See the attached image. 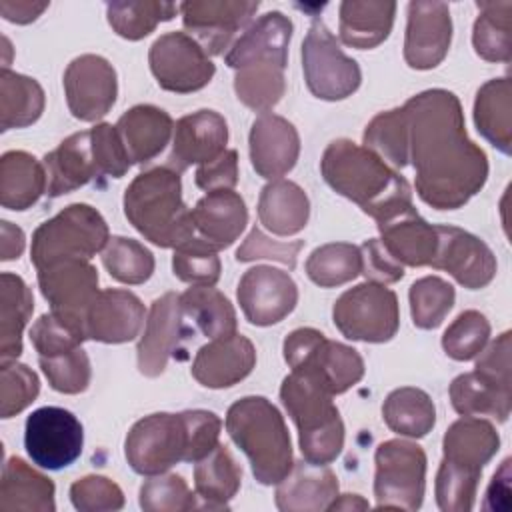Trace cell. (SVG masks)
<instances>
[{"label": "cell", "instance_id": "1", "mask_svg": "<svg viewBox=\"0 0 512 512\" xmlns=\"http://www.w3.org/2000/svg\"><path fill=\"white\" fill-rule=\"evenodd\" d=\"M402 108L418 196L436 210L464 206L486 184L488 158L466 134L460 100L432 88L408 98Z\"/></svg>", "mask_w": 512, "mask_h": 512}, {"label": "cell", "instance_id": "2", "mask_svg": "<svg viewBox=\"0 0 512 512\" xmlns=\"http://www.w3.org/2000/svg\"><path fill=\"white\" fill-rule=\"evenodd\" d=\"M320 170L326 184L378 222L412 208V188L372 150L348 138L330 142Z\"/></svg>", "mask_w": 512, "mask_h": 512}, {"label": "cell", "instance_id": "3", "mask_svg": "<svg viewBox=\"0 0 512 512\" xmlns=\"http://www.w3.org/2000/svg\"><path fill=\"white\" fill-rule=\"evenodd\" d=\"M128 222L152 244L176 248L194 234L192 210L182 200L180 172L156 166L140 172L124 192Z\"/></svg>", "mask_w": 512, "mask_h": 512}, {"label": "cell", "instance_id": "4", "mask_svg": "<svg viewBox=\"0 0 512 512\" xmlns=\"http://www.w3.org/2000/svg\"><path fill=\"white\" fill-rule=\"evenodd\" d=\"M226 430L248 456L254 478L272 486L294 466L290 432L280 410L264 396L236 400L226 412Z\"/></svg>", "mask_w": 512, "mask_h": 512}, {"label": "cell", "instance_id": "5", "mask_svg": "<svg viewBox=\"0 0 512 512\" xmlns=\"http://www.w3.org/2000/svg\"><path fill=\"white\" fill-rule=\"evenodd\" d=\"M280 400L298 428L304 460L330 464L344 448V422L332 394L314 380L290 372L280 386Z\"/></svg>", "mask_w": 512, "mask_h": 512}, {"label": "cell", "instance_id": "6", "mask_svg": "<svg viewBox=\"0 0 512 512\" xmlns=\"http://www.w3.org/2000/svg\"><path fill=\"white\" fill-rule=\"evenodd\" d=\"M110 240L102 214L88 204H70L32 234L30 260L36 270L66 258L90 260Z\"/></svg>", "mask_w": 512, "mask_h": 512}, {"label": "cell", "instance_id": "7", "mask_svg": "<svg viewBox=\"0 0 512 512\" xmlns=\"http://www.w3.org/2000/svg\"><path fill=\"white\" fill-rule=\"evenodd\" d=\"M284 360L292 372L302 374L332 396L346 392L364 376V360L358 350L328 340L316 328H296L284 340Z\"/></svg>", "mask_w": 512, "mask_h": 512}, {"label": "cell", "instance_id": "8", "mask_svg": "<svg viewBox=\"0 0 512 512\" xmlns=\"http://www.w3.org/2000/svg\"><path fill=\"white\" fill-rule=\"evenodd\" d=\"M332 320L348 340L388 342L400 324L398 298L384 284L366 280L334 302Z\"/></svg>", "mask_w": 512, "mask_h": 512}, {"label": "cell", "instance_id": "9", "mask_svg": "<svg viewBox=\"0 0 512 512\" xmlns=\"http://www.w3.org/2000/svg\"><path fill=\"white\" fill-rule=\"evenodd\" d=\"M374 496L378 508L418 510L426 488V454L408 440H386L374 454Z\"/></svg>", "mask_w": 512, "mask_h": 512}, {"label": "cell", "instance_id": "10", "mask_svg": "<svg viewBox=\"0 0 512 512\" xmlns=\"http://www.w3.org/2000/svg\"><path fill=\"white\" fill-rule=\"evenodd\" d=\"M302 70L308 90L320 100H344L362 82L360 66L342 52L320 18L312 20L302 42Z\"/></svg>", "mask_w": 512, "mask_h": 512}, {"label": "cell", "instance_id": "11", "mask_svg": "<svg viewBox=\"0 0 512 512\" xmlns=\"http://www.w3.org/2000/svg\"><path fill=\"white\" fill-rule=\"evenodd\" d=\"M130 468L142 476L164 474L188 460V426L184 414L156 412L138 420L124 442Z\"/></svg>", "mask_w": 512, "mask_h": 512}, {"label": "cell", "instance_id": "12", "mask_svg": "<svg viewBox=\"0 0 512 512\" xmlns=\"http://www.w3.org/2000/svg\"><path fill=\"white\" fill-rule=\"evenodd\" d=\"M84 430L80 420L64 408L44 406L26 418L24 448L30 460L46 470H60L80 458Z\"/></svg>", "mask_w": 512, "mask_h": 512}, {"label": "cell", "instance_id": "13", "mask_svg": "<svg viewBox=\"0 0 512 512\" xmlns=\"http://www.w3.org/2000/svg\"><path fill=\"white\" fill-rule=\"evenodd\" d=\"M148 62L160 88L178 94L204 88L216 72L204 48L186 32H166L156 38Z\"/></svg>", "mask_w": 512, "mask_h": 512}, {"label": "cell", "instance_id": "14", "mask_svg": "<svg viewBox=\"0 0 512 512\" xmlns=\"http://www.w3.org/2000/svg\"><path fill=\"white\" fill-rule=\"evenodd\" d=\"M184 316L180 294L176 292H166L152 302L144 334L136 348L138 370L144 376H160L170 356L182 352V344L194 336V330L184 322Z\"/></svg>", "mask_w": 512, "mask_h": 512}, {"label": "cell", "instance_id": "15", "mask_svg": "<svg viewBox=\"0 0 512 512\" xmlns=\"http://www.w3.org/2000/svg\"><path fill=\"white\" fill-rule=\"evenodd\" d=\"M66 102L74 118L96 122L110 112L118 94L114 66L96 54L74 58L64 72Z\"/></svg>", "mask_w": 512, "mask_h": 512}, {"label": "cell", "instance_id": "16", "mask_svg": "<svg viewBox=\"0 0 512 512\" xmlns=\"http://www.w3.org/2000/svg\"><path fill=\"white\" fill-rule=\"evenodd\" d=\"M438 246L430 262L436 270H446L458 284L468 290L484 288L496 276V258L488 244L478 236L456 228L436 226Z\"/></svg>", "mask_w": 512, "mask_h": 512}, {"label": "cell", "instance_id": "17", "mask_svg": "<svg viewBox=\"0 0 512 512\" xmlns=\"http://www.w3.org/2000/svg\"><path fill=\"white\" fill-rule=\"evenodd\" d=\"M258 6L252 0H188L178 8L190 36L206 54L216 56L250 22Z\"/></svg>", "mask_w": 512, "mask_h": 512}, {"label": "cell", "instance_id": "18", "mask_svg": "<svg viewBox=\"0 0 512 512\" xmlns=\"http://www.w3.org/2000/svg\"><path fill=\"white\" fill-rule=\"evenodd\" d=\"M38 286L52 312L86 322V312L98 296V272L84 258H66L38 270ZM86 328V324H84Z\"/></svg>", "mask_w": 512, "mask_h": 512}, {"label": "cell", "instance_id": "19", "mask_svg": "<svg viewBox=\"0 0 512 512\" xmlns=\"http://www.w3.org/2000/svg\"><path fill=\"white\" fill-rule=\"evenodd\" d=\"M236 296L250 324L272 326L294 310L298 288L288 272L272 266H254L240 278Z\"/></svg>", "mask_w": 512, "mask_h": 512}, {"label": "cell", "instance_id": "20", "mask_svg": "<svg viewBox=\"0 0 512 512\" xmlns=\"http://www.w3.org/2000/svg\"><path fill=\"white\" fill-rule=\"evenodd\" d=\"M452 18L444 2H410L404 36V60L410 68H436L448 54Z\"/></svg>", "mask_w": 512, "mask_h": 512}, {"label": "cell", "instance_id": "21", "mask_svg": "<svg viewBox=\"0 0 512 512\" xmlns=\"http://www.w3.org/2000/svg\"><path fill=\"white\" fill-rule=\"evenodd\" d=\"M248 146L256 174L278 180L294 168L300 154V136L292 122L278 114L264 112L252 122Z\"/></svg>", "mask_w": 512, "mask_h": 512}, {"label": "cell", "instance_id": "22", "mask_svg": "<svg viewBox=\"0 0 512 512\" xmlns=\"http://www.w3.org/2000/svg\"><path fill=\"white\" fill-rule=\"evenodd\" d=\"M228 142V124L224 116L214 110H198L182 116L174 124L172 152L168 166L176 172L192 164H206L216 160Z\"/></svg>", "mask_w": 512, "mask_h": 512}, {"label": "cell", "instance_id": "23", "mask_svg": "<svg viewBox=\"0 0 512 512\" xmlns=\"http://www.w3.org/2000/svg\"><path fill=\"white\" fill-rule=\"evenodd\" d=\"M86 338L106 344L130 342L144 324V304L130 290H100L86 312Z\"/></svg>", "mask_w": 512, "mask_h": 512}, {"label": "cell", "instance_id": "24", "mask_svg": "<svg viewBox=\"0 0 512 512\" xmlns=\"http://www.w3.org/2000/svg\"><path fill=\"white\" fill-rule=\"evenodd\" d=\"M256 364V348L242 334L214 338L192 362V376L206 388H228L244 380Z\"/></svg>", "mask_w": 512, "mask_h": 512}, {"label": "cell", "instance_id": "25", "mask_svg": "<svg viewBox=\"0 0 512 512\" xmlns=\"http://www.w3.org/2000/svg\"><path fill=\"white\" fill-rule=\"evenodd\" d=\"M44 168L48 176L46 194L50 198L68 194L104 176L92 144L90 130L76 132L62 140L58 148L44 156Z\"/></svg>", "mask_w": 512, "mask_h": 512}, {"label": "cell", "instance_id": "26", "mask_svg": "<svg viewBox=\"0 0 512 512\" xmlns=\"http://www.w3.org/2000/svg\"><path fill=\"white\" fill-rule=\"evenodd\" d=\"M292 28V20L282 12H266L234 40L224 62L234 70L252 62H274L286 68Z\"/></svg>", "mask_w": 512, "mask_h": 512}, {"label": "cell", "instance_id": "27", "mask_svg": "<svg viewBox=\"0 0 512 512\" xmlns=\"http://www.w3.org/2000/svg\"><path fill=\"white\" fill-rule=\"evenodd\" d=\"M338 496V478L326 464L308 460L294 462L292 470L278 482L276 508L282 512L328 510Z\"/></svg>", "mask_w": 512, "mask_h": 512}, {"label": "cell", "instance_id": "28", "mask_svg": "<svg viewBox=\"0 0 512 512\" xmlns=\"http://www.w3.org/2000/svg\"><path fill=\"white\" fill-rule=\"evenodd\" d=\"M378 230V240L398 264L430 266L438 246L436 226L428 224L414 206L384 222H378Z\"/></svg>", "mask_w": 512, "mask_h": 512}, {"label": "cell", "instance_id": "29", "mask_svg": "<svg viewBox=\"0 0 512 512\" xmlns=\"http://www.w3.org/2000/svg\"><path fill=\"white\" fill-rule=\"evenodd\" d=\"M116 130L130 162L146 164L164 150L174 122L166 110L152 104H138L118 118Z\"/></svg>", "mask_w": 512, "mask_h": 512}, {"label": "cell", "instance_id": "30", "mask_svg": "<svg viewBox=\"0 0 512 512\" xmlns=\"http://www.w3.org/2000/svg\"><path fill=\"white\" fill-rule=\"evenodd\" d=\"M194 230L212 246L228 248L242 234L248 210L242 196L234 190H214L200 198L192 210Z\"/></svg>", "mask_w": 512, "mask_h": 512}, {"label": "cell", "instance_id": "31", "mask_svg": "<svg viewBox=\"0 0 512 512\" xmlns=\"http://www.w3.org/2000/svg\"><path fill=\"white\" fill-rule=\"evenodd\" d=\"M452 408L462 416H492L506 422L512 404V384L484 372H466L450 384Z\"/></svg>", "mask_w": 512, "mask_h": 512}, {"label": "cell", "instance_id": "32", "mask_svg": "<svg viewBox=\"0 0 512 512\" xmlns=\"http://www.w3.org/2000/svg\"><path fill=\"white\" fill-rule=\"evenodd\" d=\"M54 482L12 456L2 468L0 512H54Z\"/></svg>", "mask_w": 512, "mask_h": 512}, {"label": "cell", "instance_id": "33", "mask_svg": "<svg viewBox=\"0 0 512 512\" xmlns=\"http://www.w3.org/2000/svg\"><path fill=\"white\" fill-rule=\"evenodd\" d=\"M310 216L306 192L292 180L268 182L258 198V220L276 236H292L304 230Z\"/></svg>", "mask_w": 512, "mask_h": 512}, {"label": "cell", "instance_id": "34", "mask_svg": "<svg viewBox=\"0 0 512 512\" xmlns=\"http://www.w3.org/2000/svg\"><path fill=\"white\" fill-rule=\"evenodd\" d=\"M498 446L500 436L496 428L476 416H462L450 424L442 438L444 460L474 472H482L484 464L498 452Z\"/></svg>", "mask_w": 512, "mask_h": 512}, {"label": "cell", "instance_id": "35", "mask_svg": "<svg viewBox=\"0 0 512 512\" xmlns=\"http://www.w3.org/2000/svg\"><path fill=\"white\" fill-rule=\"evenodd\" d=\"M44 164L24 150L4 152L0 158V204L8 210H26L46 194Z\"/></svg>", "mask_w": 512, "mask_h": 512}, {"label": "cell", "instance_id": "36", "mask_svg": "<svg viewBox=\"0 0 512 512\" xmlns=\"http://www.w3.org/2000/svg\"><path fill=\"white\" fill-rule=\"evenodd\" d=\"M396 2L346 0L340 4V40L366 50L384 42L392 30Z\"/></svg>", "mask_w": 512, "mask_h": 512}, {"label": "cell", "instance_id": "37", "mask_svg": "<svg viewBox=\"0 0 512 512\" xmlns=\"http://www.w3.org/2000/svg\"><path fill=\"white\" fill-rule=\"evenodd\" d=\"M512 82L508 76L482 84L474 100L476 130L502 154L512 146Z\"/></svg>", "mask_w": 512, "mask_h": 512}, {"label": "cell", "instance_id": "38", "mask_svg": "<svg viewBox=\"0 0 512 512\" xmlns=\"http://www.w3.org/2000/svg\"><path fill=\"white\" fill-rule=\"evenodd\" d=\"M194 486L196 496L204 500L202 508L226 510L228 502L236 496L242 480V468L230 454V450L218 444L204 458L194 462Z\"/></svg>", "mask_w": 512, "mask_h": 512}, {"label": "cell", "instance_id": "39", "mask_svg": "<svg viewBox=\"0 0 512 512\" xmlns=\"http://www.w3.org/2000/svg\"><path fill=\"white\" fill-rule=\"evenodd\" d=\"M34 298L28 284L12 272L0 276V356L16 360L22 352V332L32 316Z\"/></svg>", "mask_w": 512, "mask_h": 512}, {"label": "cell", "instance_id": "40", "mask_svg": "<svg viewBox=\"0 0 512 512\" xmlns=\"http://www.w3.org/2000/svg\"><path fill=\"white\" fill-rule=\"evenodd\" d=\"M44 112L42 86L24 74L2 68L0 72V130L34 124Z\"/></svg>", "mask_w": 512, "mask_h": 512}, {"label": "cell", "instance_id": "41", "mask_svg": "<svg viewBox=\"0 0 512 512\" xmlns=\"http://www.w3.org/2000/svg\"><path fill=\"white\" fill-rule=\"evenodd\" d=\"M382 418L392 432L410 438H422L434 428L436 408L424 390L404 386L392 390L386 396Z\"/></svg>", "mask_w": 512, "mask_h": 512}, {"label": "cell", "instance_id": "42", "mask_svg": "<svg viewBox=\"0 0 512 512\" xmlns=\"http://www.w3.org/2000/svg\"><path fill=\"white\" fill-rule=\"evenodd\" d=\"M480 14L474 22L472 44L488 62H510L512 58V2H476Z\"/></svg>", "mask_w": 512, "mask_h": 512}, {"label": "cell", "instance_id": "43", "mask_svg": "<svg viewBox=\"0 0 512 512\" xmlns=\"http://www.w3.org/2000/svg\"><path fill=\"white\" fill-rule=\"evenodd\" d=\"M180 306L208 338L236 334V312L230 300L212 286H194L180 294Z\"/></svg>", "mask_w": 512, "mask_h": 512}, {"label": "cell", "instance_id": "44", "mask_svg": "<svg viewBox=\"0 0 512 512\" xmlns=\"http://www.w3.org/2000/svg\"><path fill=\"white\" fill-rule=\"evenodd\" d=\"M234 90L238 100L256 112H270L284 96V68L274 62H252L236 70Z\"/></svg>", "mask_w": 512, "mask_h": 512}, {"label": "cell", "instance_id": "45", "mask_svg": "<svg viewBox=\"0 0 512 512\" xmlns=\"http://www.w3.org/2000/svg\"><path fill=\"white\" fill-rule=\"evenodd\" d=\"M362 270L360 246L348 242L324 244L306 260L308 278L320 288H332L354 280Z\"/></svg>", "mask_w": 512, "mask_h": 512}, {"label": "cell", "instance_id": "46", "mask_svg": "<svg viewBox=\"0 0 512 512\" xmlns=\"http://www.w3.org/2000/svg\"><path fill=\"white\" fill-rule=\"evenodd\" d=\"M178 10L180 8L176 4L158 0L110 2L106 6L110 26L126 40H140L148 36L160 22L172 20Z\"/></svg>", "mask_w": 512, "mask_h": 512}, {"label": "cell", "instance_id": "47", "mask_svg": "<svg viewBox=\"0 0 512 512\" xmlns=\"http://www.w3.org/2000/svg\"><path fill=\"white\" fill-rule=\"evenodd\" d=\"M364 148L372 150L394 168L408 164V122L404 108L376 114L364 130Z\"/></svg>", "mask_w": 512, "mask_h": 512}, {"label": "cell", "instance_id": "48", "mask_svg": "<svg viewBox=\"0 0 512 512\" xmlns=\"http://www.w3.org/2000/svg\"><path fill=\"white\" fill-rule=\"evenodd\" d=\"M410 314L414 326L422 330L438 328L454 306V286L440 276H424L410 286Z\"/></svg>", "mask_w": 512, "mask_h": 512}, {"label": "cell", "instance_id": "49", "mask_svg": "<svg viewBox=\"0 0 512 512\" xmlns=\"http://www.w3.org/2000/svg\"><path fill=\"white\" fill-rule=\"evenodd\" d=\"M108 274L122 284H142L154 272L152 252L138 240L112 236L102 252Z\"/></svg>", "mask_w": 512, "mask_h": 512}, {"label": "cell", "instance_id": "50", "mask_svg": "<svg viewBox=\"0 0 512 512\" xmlns=\"http://www.w3.org/2000/svg\"><path fill=\"white\" fill-rule=\"evenodd\" d=\"M174 276L194 286H214L220 278L218 248L204 238H188L174 248L172 256Z\"/></svg>", "mask_w": 512, "mask_h": 512}, {"label": "cell", "instance_id": "51", "mask_svg": "<svg viewBox=\"0 0 512 512\" xmlns=\"http://www.w3.org/2000/svg\"><path fill=\"white\" fill-rule=\"evenodd\" d=\"M30 340L38 356H58L80 348L88 338L82 322L50 310L32 324Z\"/></svg>", "mask_w": 512, "mask_h": 512}, {"label": "cell", "instance_id": "52", "mask_svg": "<svg viewBox=\"0 0 512 512\" xmlns=\"http://www.w3.org/2000/svg\"><path fill=\"white\" fill-rule=\"evenodd\" d=\"M482 472H474L442 458L436 474V504L442 512H468L474 506Z\"/></svg>", "mask_w": 512, "mask_h": 512}, {"label": "cell", "instance_id": "53", "mask_svg": "<svg viewBox=\"0 0 512 512\" xmlns=\"http://www.w3.org/2000/svg\"><path fill=\"white\" fill-rule=\"evenodd\" d=\"M490 338V322L478 310H464L446 328L442 336L444 352L454 360H472L478 356Z\"/></svg>", "mask_w": 512, "mask_h": 512}, {"label": "cell", "instance_id": "54", "mask_svg": "<svg viewBox=\"0 0 512 512\" xmlns=\"http://www.w3.org/2000/svg\"><path fill=\"white\" fill-rule=\"evenodd\" d=\"M140 508L146 512H186L198 508V504L182 476L156 474L140 488Z\"/></svg>", "mask_w": 512, "mask_h": 512}, {"label": "cell", "instance_id": "55", "mask_svg": "<svg viewBox=\"0 0 512 512\" xmlns=\"http://www.w3.org/2000/svg\"><path fill=\"white\" fill-rule=\"evenodd\" d=\"M40 392V380L26 364L2 360L0 366V414L12 418L30 406Z\"/></svg>", "mask_w": 512, "mask_h": 512}, {"label": "cell", "instance_id": "56", "mask_svg": "<svg viewBox=\"0 0 512 512\" xmlns=\"http://www.w3.org/2000/svg\"><path fill=\"white\" fill-rule=\"evenodd\" d=\"M40 368L48 384L62 394H80L90 384V358L82 348L58 356H40Z\"/></svg>", "mask_w": 512, "mask_h": 512}, {"label": "cell", "instance_id": "57", "mask_svg": "<svg viewBox=\"0 0 512 512\" xmlns=\"http://www.w3.org/2000/svg\"><path fill=\"white\" fill-rule=\"evenodd\" d=\"M70 500L80 512L120 510L124 494L116 482L106 476H84L70 486Z\"/></svg>", "mask_w": 512, "mask_h": 512}, {"label": "cell", "instance_id": "58", "mask_svg": "<svg viewBox=\"0 0 512 512\" xmlns=\"http://www.w3.org/2000/svg\"><path fill=\"white\" fill-rule=\"evenodd\" d=\"M302 246H304L302 240H294V242L272 240L258 226H254L250 230V234L246 236V240L242 242V246L236 250V260L252 262V260H260V258H270V260L282 262L284 266H288V270H294L296 258H298V252L302 250Z\"/></svg>", "mask_w": 512, "mask_h": 512}, {"label": "cell", "instance_id": "59", "mask_svg": "<svg viewBox=\"0 0 512 512\" xmlns=\"http://www.w3.org/2000/svg\"><path fill=\"white\" fill-rule=\"evenodd\" d=\"M184 420L188 426V460L198 462L208 452H212L220 442L222 422L214 412L208 410H184Z\"/></svg>", "mask_w": 512, "mask_h": 512}, {"label": "cell", "instance_id": "60", "mask_svg": "<svg viewBox=\"0 0 512 512\" xmlns=\"http://www.w3.org/2000/svg\"><path fill=\"white\" fill-rule=\"evenodd\" d=\"M360 256H362V270L360 274L366 276L368 282L376 284H392L402 280L404 276V266L398 264L382 246L378 238H370L360 246Z\"/></svg>", "mask_w": 512, "mask_h": 512}, {"label": "cell", "instance_id": "61", "mask_svg": "<svg viewBox=\"0 0 512 512\" xmlns=\"http://www.w3.org/2000/svg\"><path fill=\"white\" fill-rule=\"evenodd\" d=\"M194 180L196 186L206 192L232 190L238 182V152L224 150L216 160L200 164Z\"/></svg>", "mask_w": 512, "mask_h": 512}, {"label": "cell", "instance_id": "62", "mask_svg": "<svg viewBox=\"0 0 512 512\" xmlns=\"http://www.w3.org/2000/svg\"><path fill=\"white\" fill-rule=\"evenodd\" d=\"M48 8V2H32V0H0V14L8 22L16 24H28L34 22L44 10Z\"/></svg>", "mask_w": 512, "mask_h": 512}, {"label": "cell", "instance_id": "63", "mask_svg": "<svg viewBox=\"0 0 512 512\" xmlns=\"http://www.w3.org/2000/svg\"><path fill=\"white\" fill-rule=\"evenodd\" d=\"M24 250V232L8 220H2V260H14Z\"/></svg>", "mask_w": 512, "mask_h": 512}, {"label": "cell", "instance_id": "64", "mask_svg": "<svg viewBox=\"0 0 512 512\" xmlns=\"http://www.w3.org/2000/svg\"><path fill=\"white\" fill-rule=\"evenodd\" d=\"M366 508H370V504L358 494L336 496L328 506V510H366Z\"/></svg>", "mask_w": 512, "mask_h": 512}]
</instances>
